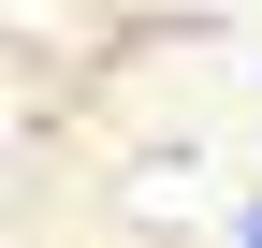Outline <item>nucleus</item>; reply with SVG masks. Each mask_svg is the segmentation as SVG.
<instances>
[{"label": "nucleus", "mask_w": 262, "mask_h": 248, "mask_svg": "<svg viewBox=\"0 0 262 248\" xmlns=\"http://www.w3.org/2000/svg\"><path fill=\"white\" fill-rule=\"evenodd\" d=\"M248 248H262V234H248Z\"/></svg>", "instance_id": "1"}]
</instances>
